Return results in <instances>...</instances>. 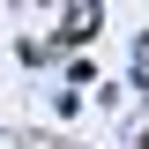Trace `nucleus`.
I'll use <instances>...</instances> for the list:
<instances>
[{"mask_svg": "<svg viewBox=\"0 0 149 149\" xmlns=\"http://www.w3.org/2000/svg\"><path fill=\"white\" fill-rule=\"evenodd\" d=\"M142 149H149V142H142Z\"/></svg>", "mask_w": 149, "mask_h": 149, "instance_id": "1", "label": "nucleus"}]
</instances>
